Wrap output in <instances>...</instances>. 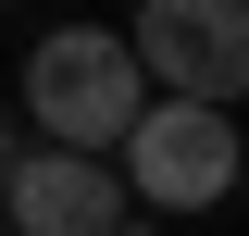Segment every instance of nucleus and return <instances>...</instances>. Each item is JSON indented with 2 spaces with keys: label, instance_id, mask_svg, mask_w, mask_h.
Returning <instances> with one entry per match:
<instances>
[{
  "label": "nucleus",
  "instance_id": "obj_4",
  "mask_svg": "<svg viewBox=\"0 0 249 236\" xmlns=\"http://www.w3.org/2000/svg\"><path fill=\"white\" fill-rule=\"evenodd\" d=\"M124 224V174L88 149H13L0 162V236H112Z\"/></svg>",
  "mask_w": 249,
  "mask_h": 236
},
{
  "label": "nucleus",
  "instance_id": "obj_6",
  "mask_svg": "<svg viewBox=\"0 0 249 236\" xmlns=\"http://www.w3.org/2000/svg\"><path fill=\"white\" fill-rule=\"evenodd\" d=\"M112 236H150V224H137V211H124V224H112Z\"/></svg>",
  "mask_w": 249,
  "mask_h": 236
},
{
  "label": "nucleus",
  "instance_id": "obj_3",
  "mask_svg": "<svg viewBox=\"0 0 249 236\" xmlns=\"http://www.w3.org/2000/svg\"><path fill=\"white\" fill-rule=\"evenodd\" d=\"M124 50H137L150 100L237 112V87H249V0H137L124 13Z\"/></svg>",
  "mask_w": 249,
  "mask_h": 236
},
{
  "label": "nucleus",
  "instance_id": "obj_1",
  "mask_svg": "<svg viewBox=\"0 0 249 236\" xmlns=\"http://www.w3.org/2000/svg\"><path fill=\"white\" fill-rule=\"evenodd\" d=\"M137 100H150V75H137L124 25H50L25 50V124H37V149L112 162V137L137 124Z\"/></svg>",
  "mask_w": 249,
  "mask_h": 236
},
{
  "label": "nucleus",
  "instance_id": "obj_2",
  "mask_svg": "<svg viewBox=\"0 0 249 236\" xmlns=\"http://www.w3.org/2000/svg\"><path fill=\"white\" fill-rule=\"evenodd\" d=\"M112 174L150 211H212L237 186V112H212V100H137V124L112 137Z\"/></svg>",
  "mask_w": 249,
  "mask_h": 236
},
{
  "label": "nucleus",
  "instance_id": "obj_5",
  "mask_svg": "<svg viewBox=\"0 0 249 236\" xmlns=\"http://www.w3.org/2000/svg\"><path fill=\"white\" fill-rule=\"evenodd\" d=\"M0 162H13V112H0Z\"/></svg>",
  "mask_w": 249,
  "mask_h": 236
}]
</instances>
